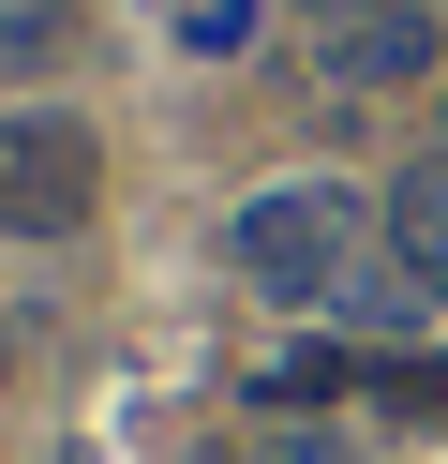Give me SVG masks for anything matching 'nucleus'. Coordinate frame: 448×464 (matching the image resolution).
Listing matches in <instances>:
<instances>
[{
  "instance_id": "20e7f679",
  "label": "nucleus",
  "mask_w": 448,
  "mask_h": 464,
  "mask_svg": "<svg viewBox=\"0 0 448 464\" xmlns=\"http://www.w3.org/2000/svg\"><path fill=\"white\" fill-rule=\"evenodd\" d=\"M388 255H404V270L448 300V150H418L404 180H388Z\"/></svg>"
},
{
  "instance_id": "7ed1b4c3",
  "label": "nucleus",
  "mask_w": 448,
  "mask_h": 464,
  "mask_svg": "<svg viewBox=\"0 0 448 464\" xmlns=\"http://www.w3.org/2000/svg\"><path fill=\"white\" fill-rule=\"evenodd\" d=\"M434 61H448L434 0H358V15H344V45H329V75H344V91H418Z\"/></svg>"
},
{
  "instance_id": "f03ea898",
  "label": "nucleus",
  "mask_w": 448,
  "mask_h": 464,
  "mask_svg": "<svg viewBox=\"0 0 448 464\" xmlns=\"http://www.w3.org/2000/svg\"><path fill=\"white\" fill-rule=\"evenodd\" d=\"M105 210V150L75 105H0V240H75Z\"/></svg>"
},
{
  "instance_id": "39448f33",
  "label": "nucleus",
  "mask_w": 448,
  "mask_h": 464,
  "mask_svg": "<svg viewBox=\"0 0 448 464\" xmlns=\"http://www.w3.org/2000/svg\"><path fill=\"white\" fill-rule=\"evenodd\" d=\"M90 45V0H0V91H30V75H60Z\"/></svg>"
},
{
  "instance_id": "f257e3e1",
  "label": "nucleus",
  "mask_w": 448,
  "mask_h": 464,
  "mask_svg": "<svg viewBox=\"0 0 448 464\" xmlns=\"http://www.w3.org/2000/svg\"><path fill=\"white\" fill-rule=\"evenodd\" d=\"M224 255H239L254 300H344L358 285V195L344 180H269V195H239Z\"/></svg>"
}]
</instances>
